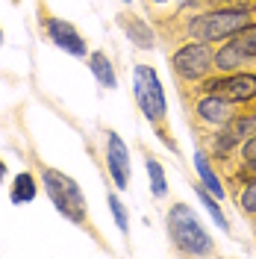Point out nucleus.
<instances>
[{
    "label": "nucleus",
    "instance_id": "nucleus-1",
    "mask_svg": "<svg viewBox=\"0 0 256 259\" xmlns=\"http://www.w3.org/2000/svg\"><path fill=\"white\" fill-rule=\"evenodd\" d=\"M41 183H45V192H48L50 203L59 209L62 218H68L71 224L82 227L86 233H95L97 242H100V233L95 230V224L89 221V206H86V197H82L77 180L62 174L59 168H50V165H41Z\"/></svg>",
    "mask_w": 256,
    "mask_h": 259
},
{
    "label": "nucleus",
    "instance_id": "nucleus-2",
    "mask_svg": "<svg viewBox=\"0 0 256 259\" xmlns=\"http://www.w3.org/2000/svg\"><path fill=\"white\" fill-rule=\"evenodd\" d=\"M133 89H136V103L139 109L144 112V118L153 124V130L165 136V145L177 150V142L174 136L168 133V106H165V92H162V82L156 77V71L150 65H136L133 71Z\"/></svg>",
    "mask_w": 256,
    "mask_h": 259
},
{
    "label": "nucleus",
    "instance_id": "nucleus-3",
    "mask_svg": "<svg viewBox=\"0 0 256 259\" xmlns=\"http://www.w3.org/2000/svg\"><path fill=\"white\" fill-rule=\"evenodd\" d=\"M165 230H168V239L174 242V247L180 253H189V256H209V253H215L212 236L203 230V224L197 221L192 206H186V203H174L168 209Z\"/></svg>",
    "mask_w": 256,
    "mask_h": 259
},
{
    "label": "nucleus",
    "instance_id": "nucleus-4",
    "mask_svg": "<svg viewBox=\"0 0 256 259\" xmlns=\"http://www.w3.org/2000/svg\"><path fill=\"white\" fill-rule=\"evenodd\" d=\"M244 24H250L247 12H233V9H206L200 15H194L186 24V35L194 41H227L233 32H239Z\"/></svg>",
    "mask_w": 256,
    "mask_h": 259
},
{
    "label": "nucleus",
    "instance_id": "nucleus-5",
    "mask_svg": "<svg viewBox=\"0 0 256 259\" xmlns=\"http://www.w3.org/2000/svg\"><path fill=\"white\" fill-rule=\"evenodd\" d=\"M171 68H174L177 80L186 85H197V82H203L209 77V71L215 68V50L212 45L206 41H186V45H180V48L171 53Z\"/></svg>",
    "mask_w": 256,
    "mask_h": 259
},
{
    "label": "nucleus",
    "instance_id": "nucleus-6",
    "mask_svg": "<svg viewBox=\"0 0 256 259\" xmlns=\"http://www.w3.org/2000/svg\"><path fill=\"white\" fill-rule=\"evenodd\" d=\"M35 18H38L41 35L48 38L50 45H56L59 50L71 53V56H77V59H82V56L89 53V45H86V38L77 32V27H74L71 21H65V18L53 15L45 0H38V6H35Z\"/></svg>",
    "mask_w": 256,
    "mask_h": 259
},
{
    "label": "nucleus",
    "instance_id": "nucleus-7",
    "mask_svg": "<svg viewBox=\"0 0 256 259\" xmlns=\"http://www.w3.org/2000/svg\"><path fill=\"white\" fill-rule=\"evenodd\" d=\"M253 133H256V109H250V112H236L224 127H218L209 136V153H212L215 159H227V156H233Z\"/></svg>",
    "mask_w": 256,
    "mask_h": 259
},
{
    "label": "nucleus",
    "instance_id": "nucleus-8",
    "mask_svg": "<svg viewBox=\"0 0 256 259\" xmlns=\"http://www.w3.org/2000/svg\"><path fill=\"white\" fill-rule=\"evenodd\" d=\"M194 92L224 97L230 103H253L256 100V71H233L224 77H206L194 85Z\"/></svg>",
    "mask_w": 256,
    "mask_h": 259
},
{
    "label": "nucleus",
    "instance_id": "nucleus-9",
    "mask_svg": "<svg viewBox=\"0 0 256 259\" xmlns=\"http://www.w3.org/2000/svg\"><path fill=\"white\" fill-rule=\"evenodd\" d=\"M194 121L197 124H206V127H224L227 121L236 115V103H230L224 97H215V95H203V92H194Z\"/></svg>",
    "mask_w": 256,
    "mask_h": 259
},
{
    "label": "nucleus",
    "instance_id": "nucleus-10",
    "mask_svg": "<svg viewBox=\"0 0 256 259\" xmlns=\"http://www.w3.org/2000/svg\"><path fill=\"white\" fill-rule=\"evenodd\" d=\"M106 168L112 174L115 186L118 189H127L130 186V156H127V145L121 142L118 133H106Z\"/></svg>",
    "mask_w": 256,
    "mask_h": 259
},
{
    "label": "nucleus",
    "instance_id": "nucleus-11",
    "mask_svg": "<svg viewBox=\"0 0 256 259\" xmlns=\"http://www.w3.org/2000/svg\"><path fill=\"white\" fill-rule=\"evenodd\" d=\"M118 24H121V30L130 35V41H133V45H139L142 50H153V45H156L153 30H150V27H147L136 12H121V15H118Z\"/></svg>",
    "mask_w": 256,
    "mask_h": 259
},
{
    "label": "nucleus",
    "instance_id": "nucleus-12",
    "mask_svg": "<svg viewBox=\"0 0 256 259\" xmlns=\"http://www.w3.org/2000/svg\"><path fill=\"white\" fill-rule=\"evenodd\" d=\"M227 41L239 50L241 56H244V62H253V59H256V21L244 24V27H241L239 32H233Z\"/></svg>",
    "mask_w": 256,
    "mask_h": 259
},
{
    "label": "nucleus",
    "instance_id": "nucleus-13",
    "mask_svg": "<svg viewBox=\"0 0 256 259\" xmlns=\"http://www.w3.org/2000/svg\"><path fill=\"white\" fill-rule=\"evenodd\" d=\"M194 165H197V174H200V180H203V186H206L209 192L215 194L218 200H221V197H227L224 186H221V180H218L215 168H212V159H209L203 150H197V153H194Z\"/></svg>",
    "mask_w": 256,
    "mask_h": 259
},
{
    "label": "nucleus",
    "instance_id": "nucleus-14",
    "mask_svg": "<svg viewBox=\"0 0 256 259\" xmlns=\"http://www.w3.org/2000/svg\"><path fill=\"white\" fill-rule=\"evenodd\" d=\"M89 68H92V74L97 77V82L103 85V89H115L118 85V77H115V68L109 62V56L103 53V50H95L92 56H89Z\"/></svg>",
    "mask_w": 256,
    "mask_h": 259
},
{
    "label": "nucleus",
    "instance_id": "nucleus-15",
    "mask_svg": "<svg viewBox=\"0 0 256 259\" xmlns=\"http://www.w3.org/2000/svg\"><path fill=\"white\" fill-rule=\"evenodd\" d=\"M38 192V186H35V180H32L30 171H21L12 183V203H30L32 197Z\"/></svg>",
    "mask_w": 256,
    "mask_h": 259
},
{
    "label": "nucleus",
    "instance_id": "nucleus-16",
    "mask_svg": "<svg viewBox=\"0 0 256 259\" xmlns=\"http://www.w3.org/2000/svg\"><path fill=\"white\" fill-rule=\"evenodd\" d=\"M197 197L203 200V206H206V209H209V215H212V221H215V224L221 227L224 233H230V221H227V218H224V212H221V206L215 203L218 197H215V194L209 192V189H206V186H203V183L197 186Z\"/></svg>",
    "mask_w": 256,
    "mask_h": 259
},
{
    "label": "nucleus",
    "instance_id": "nucleus-17",
    "mask_svg": "<svg viewBox=\"0 0 256 259\" xmlns=\"http://www.w3.org/2000/svg\"><path fill=\"white\" fill-rule=\"evenodd\" d=\"M147 177H150V192L156 194V197H165V194H168L165 171H162V165L153 159V156H147Z\"/></svg>",
    "mask_w": 256,
    "mask_h": 259
},
{
    "label": "nucleus",
    "instance_id": "nucleus-18",
    "mask_svg": "<svg viewBox=\"0 0 256 259\" xmlns=\"http://www.w3.org/2000/svg\"><path fill=\"white\" fill-rule=\"evenodd\" d=\"M106 200H109V209H112V215H115V224H118V230H121L124 236H130V215H127V206L121 203V197H118L115 192L106 194Z\"/></svg>",
    "mask_w": 256,
    "mask_h": 259
},
{
    "label": "nucleus",
    "instance_id": "nucleus-19",
    "mask_svg": "<svg viewBox=\"0 0 256 259\" xmlns=\"http://www.w3.org/2000/svg\"><path fill=\"white\" fill-rule=\"evenodd\" d=\"M230 177L236 180L239 186L256 183V159H241V165H239V168H230Z\"/></svg>",
    "mask_w": 256,
    "mask_h": 259
},
{
    "label": "nucleus",
    "instance_id": "nucleus-20",
    "mask_svg": "<svg viewBox=\"0 0 256 259\" xmlns=\"http://www.w3.org/2000/svg\"><path fill=\"white\" fill-rule=\"evenodd\" d=\"M239 209L244 212V215H256V183L241 186V192H239Z\"/></svg>",
    "mask_w": 256,
    "mask_h": 259
},
{
    "label": "nucleus",
    "instance_id": "nucleus-21",
    "mask_svg": "<svg viewBox=\"0 0 256 259\" xmlns=\"http://www.w3.org/2000/svg\"><path fill=\"white\" fill-rule=\"evenodd\" d=\"M212 9H233V12H256V0H212Z\"/></svg>",
    "mask_w": 256,
    "mask_h": 259
},
{
    "label": "nucleus",
    "instance_id": "nucleus-22",
    "mask_svg": "<svg viewBox=\"0 0 256 259\" xmlns=\"http://www.w3.org/2000/svg\"><path fill=\"white\" fill-rule=\"evenodd\" d=\"M239 150H241V159H256V133L239 147Z\"/></svg>",
    "mask_w": 256,
    "mask_h": 259
},
{
    "label": "nucleus",
    "instance_id": "nucleus-23",
    "mask_svg": "<svg viewBox=\"0 0 256 259\" xmlns=\"http://www.w3.org/2000/svg\"><path fill=\"white\" fill-rule=\"evenodd\" d=\"M3 177H6V162L0 159V183H3Z\"/></svg>",
    "mask_w": 256,
    "mask_h": 259
},
{
    "label": "nucleus",
    "instance_id": "nucleus-24",
    "mask_svg": "<svg viewBox=\"0 0 256 259\" xmlns=\"http://www.w3.org/2000/svg\"><path fill=\"white\" fill-rule=\"evenodd\" d=\"M0 45H3V30H0Z\"/></svg>",
    "mask_w": 256,
    "mask_h": 259
},
{
    "label": "nucleus",
    "instance_id": "nucleus-25",
    "mask_svg": "<svg viewBox=\"0 0 256 259\" xmlns=\"http://www.w3.org/2000/svg\"><path fill=\"white\" fill-rule=\"evenodd\" d=\"M12 3H21V0H12Z\"/></svg>",
    "mask_w": 256,
    "mask_h": 259
},
{
    "label": "nucleus",
    "instance_id": "nucleus-26",
    "mask_svg": "<svg viewBox=\"0 0 256 259\" xmlns=\"http://www.w3.org/2000/svg\"><path fill=\"white\" fill-rule=\"evenodd\" d=\"M124 3H130V0H124Z\"/></svg>",
    "mask_w": 256,
    "mask_h": 259
}]
</instances>
